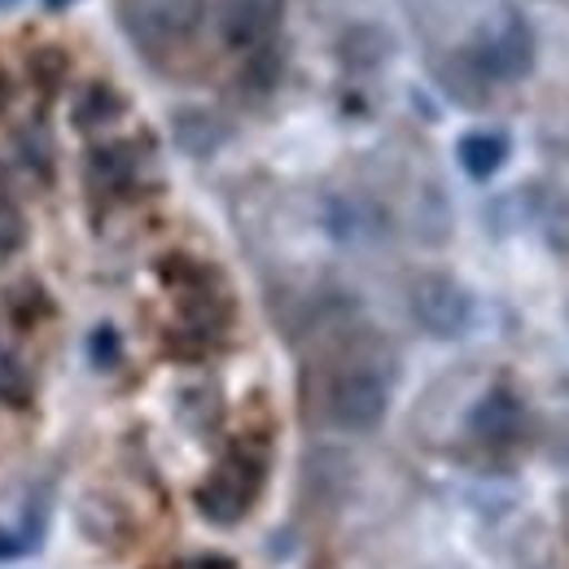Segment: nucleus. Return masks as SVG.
Returning a JSON list of instances; mask_svg holds the SVG:
<instances>
[{
    "label": "nucleus",
    "mask_w": 569,
    "mask_h": 569,
    "mask_svg": "<svg viewBox=\"0 0 569 569\" xmlns=\"http://www.w3.org/2000/svg\"><path fill=\"white\" fill-rule=\"evenodd\" d=\"M62 74H67V53H58L53 44L40 49V53H31V79L40 83V92H58Z\"/></svg>",
    "instance_id": "obj_15"
},
{
    "label": "nucleus",
    "mask_w": 569,
    "mask_h": 569,
    "mask_svg": "<svg viewBox=\"0 0 569 569\" xmlns=\"http://www.w3.org/2000/svg\"><path fill=\"white\" fill-rule=\"evenodd\" d=\"M281 74H284L281 40H268V44L250 49V62H246V71H241V88H246L250 97H268V92L281 83Z\"/></svg>",
    "instance_id": "obj_11"
},
{
    "label": "nucleus",
    "mask_w": 569,
    "mask_h": 569,
    "mask_svg": "<svg viewBox=\"0 0 569 569\" xmlns=\"http://www.w3.org/2000/svg\"><path fill=\"white\" fill-rule=\"evenodd\" d=\"M137 171H141V153H137V144H123V141L97 144L83 158V180L97 193H123L128 184H137Z\"/></svg>",
    "instance_id": "obj_8"
},
{
    "label": "nucleus",
    "mask_w": 569,
    "mask_h": 569,
    "mask_svg": "<svg viewBox=\"0 0 569 569\" xmlns=\"http://www.w3.org/2000/svg\"><path fill=\"white\" fill-rule=\"evenodd\" d=\"M469 433L482 447H496V451L521 442V433H526V403L512 390H487L473 403V412H469Z\"/></svg>",
    "instance_id": "obj_7"
},
{
    "label": "nucleus",
    "mask_w": 569,
    "mask_h": 569,
    "mask_svg": "<svg viewBox=\"0 0 569 569\" xmlns=\"http://www.w3.org/2000/svg\"><path fill=\"white\" fill-rule=\"evenodd\" d=\"M176 141L184 153H214V144L223 141V123L211 110H180L176 114Z\"/></svg>",
    "instance_id": "obj_12"
},
{
    "label": "nucleus",
    "mask_w": 569,
    "mask_h": 569,
    "mask_svg": "<svg viewBox=\"0 0 569 569\" xmlns=\"http://www.w3.org/2000/svg\"><path fill=\"white\" fill-rule=\"evenodd\" d=\"M325 421L351 433H368L390 412V363L372 351H347L325 377Z\"/></svg>",
    "instance_id": "obj_1"
},
{
    "label": "nucleus",
    "mask_w": 569,
    "mask_h": 569,
    "mask_svg": "<svg viewBox=\"0 0 569 569\" xmlns=\"http://www.w3.org/2000/svg\"><path fill=\"white\" fill-rule=\"evenodd\" d=\"M74 0H44V9H49V13H62V9H71Z\"/></svg>",
    "instance_id": "obj_19"
},
{
    "label": "nucleus",
    "mask_w": 569,
    "mask_h": 569,
    "mask_svg": "<svg viewBox=\"0 0 569 569\" xmlns=\"http://www.w3.org/2000/svg\"><path fill=\"white\" fill-rule=\"evenodd\" d=\"M13 4H18V0H0V13H9V9H13Z\"/></svg>",
    "instance_id": "obj_20"
},
{
    "label": "nucleus",
    "mask_w": 569,
    "mask_h": 569,
    "mask_svg": "<svg viewBox=\"0 0 569 569\" xmlns=\"http://www.w3.org/2000/svg\"><path fill=\"white\" fill-rule=\"evenodd\" d=\"M456 158L469 180H491L508 162V137L503 132H465L456 144Z\"/></svg>",
    "instance_id": "obj_10"
},
{
    "label": "nucleus",
    "mask_w": 569,
    "mask_h": 569,
    "mask_svg": "<svg viewBox=\"0 0 569 569\" xmlns=\"http://www.w3.org/2000/svg\"><path fill=\"white\" fill-rule=\"evenodd\" d=\"M114 9H119V27L141 49H176L207 18V0H119Z\"/></svg>",
    "instance_id": "obj_4"
},
{
    "label": "nucleus",
    "mask_w": 569,
    "mask_h": 569,
    "mask_svg": "<svg viewBox=\"0 0 569 569\" xmlns=\"http://www.w3.org/2000/svg\"><path fill=\"white\" fill-rule=\"evenodd\" d=\"M284 0H219V40L228 49H259L277 40Z\"/></svg>",
    "instance_id": "obj_6"
},
{
    "label": "nucleus",
    "mask_w": 569,
    "mask_h": 569,
    "mask_svg": "<svg viewBox=\"0 0 569 569\" xmlns=\"http://www.w3.org/2000/svg\"><path fill=\"white\" fill-rule=\"evenodd\" d=\"M22 241H27V219H22V207H18L13 198H4V193H0V263H4V259H13V254L22 250Z\"/></svg>",
    "instance_id": "obj_14"
},
{
    "label": "nucleus",
    "mask_w": 569,
    "mask_h": 569,
    "mask_svg": "<svg viewBox=\"0 0 569 569\" xmlns=\"http://www.w3.org/2000/svg\"><path fill=\"white\" fill-rule=\"evenodd\" d=\"M408 302H412V316L429 338H460L473 320V298L465 293V284L442 277V272L417 277Z\"/></svg>",
    "instance_id": "obj_5"
},
{
    "label": "nucleus",
    "mask_w": 569,
    "mask_h": 569,
    "mask_svg": "<svg viewBox=\"0 0 569 569\" xmlns=\"http://www.w3.org/2000/svg\"><path fill=\"white\" fill-rule=\"evenodd\" d=\"M0 399H4V403H13V408L31 399V381L22 377L18 359H9L4 351H0Z\"/></svg>",
    "instance_id": "obj_16"
},
{
    "label": "nucleus",
    "mask_w": 569,
    "mask_h": 569,
    "mask_svg": "<svg viewBox=\"0 0 569 569\" xmlns=\"http://www.w3.org/2000/svg\"><path fill=\"white\" fill-rule=\"evenodd\" d=\"M390 58V36L381 27H351L342 36V62L347 67H377Z\"/></svg>",
    "instance_id": "obj_13"
},
{
    "label": "nucleus",
    "mask_w": 569,
    "mask_h": 569,
    "mask_svg": "<svg viewBox=\"0 0 569 569\" xmlns=\"http://www.w3.org/2000/svg\"><path fill=\"white\" fill-rule=\"evenodd\" d=\"M123 110H128V97H123L114 83H106V79H92V83H88V88L74 97L71 123L79 128V132H97V128L114 123Z\"/></svg>",
    "instance_id": "obj_9"
},
{
    "label": "nucleus",
    "mask_w": 569,
    "mask_h": 569,
    "mask_svg": "<svg viewBox=\"0 0 569 569\" xmlns=\"http://www.w3.org/2000/svg\"><path fill=\"white\" fill-rule=\"evenodd\" d=\"M465 53L487 83H517L535 71V31L517 9H503L496 27H487Z\"/></svg>",
    "instance_id": "obj_3"
},
{
    "label": "nucleus",
    "mask_w": 569,
    "mask_h": 569,
    "mask_svg": "<svg viewBox=\"0 0 569 569\" xmlns=\"http://www.w3.org/2000/svg\"><path fill=\"white\" fill-rule=\"evenodd\" d=\"M88 356H92V363H97V368H110L114 359L123 356V347H119V333H114L110 325H101V329L88 338Z\"/></svg>",
    "instance_id": "obj_17"
},
{
    "label": "nucleus",
    "mask_w": 569,
    "mask_h": 569,
    "mask_svg": "<svg viewBox=\"0 0 569 569\" xmlns=\"http://www.w3.org/2000/svg\"><path fill=\"white\" fill-rule=\"evenodd\" d=\"M9 97H13V83H9V74L0 71V110L9 106Z\"/></svg>",
    "instance_id": "obj_18"
},
{
    "label": "nucleus",
    "mask_w": 569,
    "mask_h": 569,
    "mask_svg": "<svg viewBox=\"0 0 569 569\" xmlns=\"http://www.w3.org/2000/svg\"><path fill=\"white\" fill-rule=\"evenodd\" d=\"M263 478H268V465H263V456L259 451H232L228 460H219L211 469V478L198 487V508H202V517L214 521V526H232V521H241L250 508H254V499L263 491Z\"/></svg>",
    "instance_id": "obj_2"
}]
</instances>
